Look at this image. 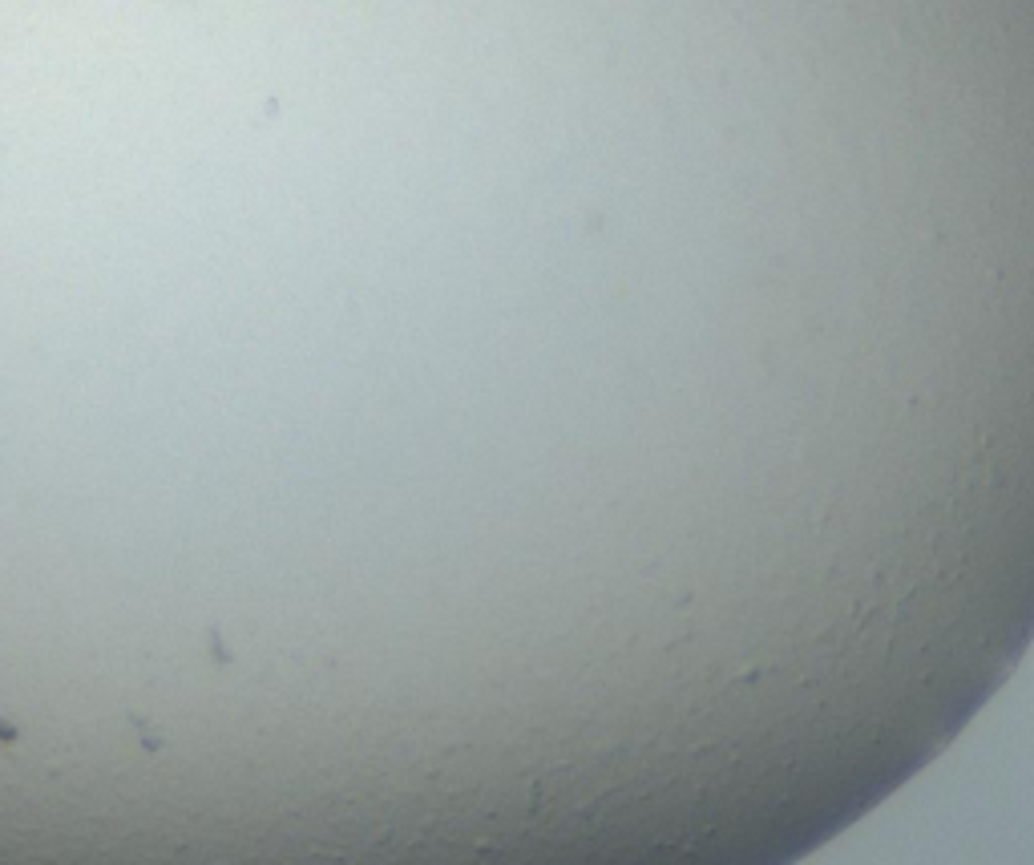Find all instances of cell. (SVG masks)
I'll return each mask as SVG.
<instances>
[{"instance_id":"6da1fadb","label":"cell","mask_w":1034,"mask_h":865,"mask_svg":"<svg viewBox=\"0 0 1034 865\" xmlns=\"http://www.w3.org/2000/svg\"><path fill=\"white\" fill-rule=\"evenodd\" d=\"M0 740H17V728L9 720H0Z\"/></svg>"}]
</instances>
